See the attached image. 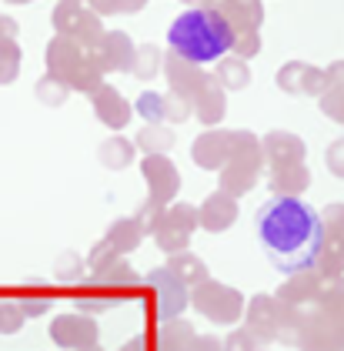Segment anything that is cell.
<instances>
[{"label": "cell", "instance_id": "20", "mask_svg": "<svg viewBox=\"0 0 344 351\" xmlns=\"http://www.w3.org/2000/svg\"><path fill=\"white\" fill-rule=\"evenodd\" d=\"M137 238H140V228H134L127 217H124V221L117 224V231L110 234V241H114V247H117V251H131V244L137 241Z\"/></svg>", "mask_w": 344, "mask_h": 351}, {"label": "cell", "instance_id": "30", "mask_svg": "<svg viewBox=\"0 0 344 351\" xmlns=\"http://www.w3.org/2000/svg\"><path fill=\"white\" fill-rule=\"evenodd\" d=\"M324 74H328V84H331V87H344V60L331 64ZM331 87H328V90H331Z\"/></svg>", "mask_w": 344, "mask_h": 351}, {"label": "cell", "instance_id": "15", "mask_svg": "<svg viewBox=\"0 0 344 351\" xmlns=\"http://www.w3.org/2000/svg\"><path fill=\"white\" fill-rule=\"evenodd\" d=\"M171 271L181 278V281H194V285H204L208 281V271H204V265L197 261V258H187V254H177L174 261H171Z\"/></svg>", "mask_w": 344, "mask_h": 351}, {"label": "cell", "instance_id": "7", "mask_svg": "<svg viewBox=\"0 0 344 351\" xmlns=\"http://www.w3.org/2000/svg\"><path fill=\"white\" fill-rule=\"evenodd\" d=\"M144 174L151 181V191H154V201H167L174 191H177V174H174V164L164 161L160 154H151L144 161Z\"/></svg>", "mask_w": 344, "mask_h": 351}, {"label": "cell", "instance_id": "2", "mask_svg": "<svg viewBox=\"0 0 344 351\" xmlns=\"http://www.w3.org/2000/svg\"><path fill=\"white\" fill-rule=\"evenodd\" d=\"M234 37H238V30L231 27V21L217 10H208V7L181 14L167 30L171 51L187 64H197V67L221 60L234 47Z\"/></svg>", "mask_w": 344, "mask_h": 351}, {"label": "cell", "instance_id": "26", "mask_svg": "<svg viewBox=\"0 0 344 351\" xmlns=\"http://www.w3.org/2000/svg\"><path fill=\"white\" fill-rule=\"evenodd\" d=\"M254 345H261L254 331H234L231 341L224 345V351H254Z\"/></svg>", "mask_w": 344, "mask_h": 351}, {"label": "cell", "instance_id": "3", "mask_svg": "<svg viewBox=\"0 0 344 351\" xmlns=\"http://www.w3.org/2000/svg\"><path fill=\"white\" fill-rule=\"evenodd\" d=\"M297 345L301 351H344V315L318 304L315 315L301 318Z\"/></svg>", "mask_w": 344, "mask_h": 351}, {"label": "cell", "instance_id": "8", "mask_svg": "<svg viewBox=\"0 0 344 351\" xmlns=\"http://www.w3.org/2000/svg\"><path fill=\"white\" fill-rule=\"evenodd\" d=\"M321 291H324V278L321 274H311V271H301V274H291V281L281 288V301L288 304H304V301H318Z\"/></svg>", "mask_w": 344, "mask_h": 351}, {"label": "cell", "instance_id": "1", "mask_svg": "<svg viewBox=\"0 0 344 351\" xmlns=\"http://www.w3.org/2000/svg\"><path fill=\"white\" fill-rule=\"evenodd\" d=\"M324 217L301 197H271L258 211V241L267 261L284 274H301L318 265L324 247Z\"/></svg>", "mask_w": 344, "mask_h": 351}, {"label": "cell", "instance_id": "16", "mask_svg": "<svg viewBox=\"0 0 344 351\" xmlns=\"http://www.w3.org/2000/svg\"><path fill=\"white\" fill-rule=\"evenodd\" d=\"M217 77H221L224 87H231V90H238V87H244V84L251 81L244 60H238V57H234V60H221V64H217Z\"/></svg>", "mask_w": 344, "mask_h": 351}, {"label": "cell", "instance_id": "13", "mask_svg": "<svg viewBox=\"0 0 344 351\" xmlns=\"http://www.w3.org/2000/svg\"><path fill=\"white\" fill-rule=\"evenodd\" d=\"M318 274L324 278V281H341V274H344V244L338 241V238H324V247H321V254H318Z\"/></svg>", "mask_w": 344, "mask_h": 351}, {"label": "cell", "instance_id": "19", "mask_svg": "<svg viewBox=\"0 0 344 351\" xmlns=\"http://www.w3.org/2000/svg\"><path fill=\"white\" fill-rule=\"evenodd\" d=\"M321 110H324L331 121L344 124V87H331V90H324V94H321Z\"/></svg>", "mask_w": 344, "mask_h": 351}, {"label": "cell", "instance_id": "17", "mask_svg": "<svg viewBox=\"0 0 344 351\" xmlns=\"http://www.w3.org/2000/svg\"><path fill=\"white\" fill-rule=\"evenodd\" d=\"M101 161H104L107 167H124V164L131 161V144H127L124 137L107 141L104 147H101Z\"/></svg>", "mask_w": 344, "mask_h": 351}, {"label": "cell", "instance_id": "28", "mask_svg": "<svg viewBox=\"0 0 344 351\" xmlns=\"http://www.w3.org/2000/svg\"><path fill=\"white\" fill-rule=\"evenodd\" d=\"M137 57H140V60H147V64H140V67H137V74H140V77H154V71H158V64H154L158 47H140Z\"/></svg>", "mask_w": 344, "mask_h": 351}, {"label": "cell", "instance_id": "5", "mask_svg": "<svg viewBox=\"0 0 344 351\" xmlns=\"http://www.w3.org/2000/svg\"><path fill=\"white\" fill-rule=\"evenodd\" d=\"M51 338L57 345H64V348H90L94 341H97V328L90 318H80V315H64V318H57L51 328Z\"/></svg>", "mask_w": 344, "mask_h": 351}, {"label": "cell", "instance_id": "6", "mask_svg": "<svg viewBox=\"0 0 344 351\" xmlns=\"http://www.w3.org/2000/svg\"><path fill=\"white\" fill-rule=\"evenodd\" d=\"M281 87L288 94H324L331 84H328V74L324 71H315L308 64H288L281 71Z\"/></svg>", "mask_w": 344, "mask_h": 351}, {"label": "cell", "instance_id": "12", "mask_svg": "<svg viewBox=\"0 0 344 351\" xmlns=\"http://www.w3.org/2000/svg\"><path fill=\"white\" fill-rule=\"evenodd\" d=\"M308 167L304 164H284V167H274V174H271V188L278 191V194H284V197H294V194H301V191L308 188Z\"/></svg>", "mask_w": 344, "mask_h": 351}, {"label": "cell", "instance_id": "9", "mask_svg": "<svg viewBox=\"0 0 344 351\" xmlns=\"http://www.w3.org/2000/svg\"><path fill=\"white\" fill-rule=\"evenodd\" d=\"M267 158H271V164L274 167H284V164H301V158H304V141L294 134H284V131H278V134L267 137L265 144Z\"/></svg>", "mask_w": 344, "mask_h": 351}, {"label": "cell", "instance_id": "25", "mask_svg": "<svg viewBox=\"0 0 344 351\" xmlns=\"http://www.w3.org/2000/svg\"><path fill=\"white\" fill-rule=\"evenodd\" d=\"M221 110H224V97H221V90H217V87H211L208 101H201V117L211 124V121H221Z\"/></svg>", "mask_w": 344, "mask_h": 351}, {"label": "cell", "instance_id": "11", "mask_svg": "<svg viewBox=\"0 0 344 351\" xmlns=\"http://www.w3.org/2000/svg\"><path fill=\"white\" fill-rule=\"evenodd\" d=\"M201 217V224L208 228V231H224V228H231V221L238 217V208H234V201L228 197V194H214L211 201L197 211Z\"/></svg>", "mask_w": 344, "mask_h": 351}, {"label": "cell", "instance_id": "14", "mask_svg": "<svg viewBox=\"0 0 344 351\" xmlns=\"http://www.w3.org/2000/svg\"><path fill=\"white\" fill-rule=\"evenodd\" d=\"M104 44H107V51H104V67H114V71H127V67H131L127 60L134 57L131 44H127V37H124V34H110Z\"/></svg>", "mask_w": 344, "mask_h": 351}, {"label": "cell", "instance_id": "23", "mask_svg": "<svg viewBox=\"0 0 344 351\" xmlns=\"http://www.w3.org/2000/svg\"><path fill=\"white\" fill-rule=\"evenodd\" d=\"M140 144L151 147V151H167L174 144V137H171V131H164V128H151V131L140 134Z\"/></svg>", "mask_w": 344, "mask_h": 351}, {"label": "cell", "instance_id": "21", "mask_svg": "<svg viewBox=\"0 0 344 351\" xmlns=\"http://www.w3.org/2000/svg\"><path fill=\"white\" fill-rule=\"evenodd\" d=\"M321 308H328V311H338V315H344V285L341 281H334L331 288H324L318 298Z\"/></svg>", "mask_w": 344, "mask_h": 351}, {"label": "cell", "instance_id": "4", "mask_svg": "<svg viewBox=\"0 0 344 351\" xmlns=\"http://www.w3.org/2000/svg\"><path fill=\"white\" fill-rule=\"evenodd\" d=\"M194 304L201 315H208L211 322H221V324H231L238 322L241 315V295L224 288V285H214V281H204L194 295Z\"/></svg>", "mask_w": 344, "mask_h": 351}, {"label": "cell", "instance_id": "10", "mask_svg": "<svg viewBox=\"0 0 344 351\" xmlns=\"http://www.w3.org/2000/svg\"><path fill=\"white\" fill-rule=\"evenodd\" d=\"M94 108H97V114H101V121H104L107 128H124V124L131 121L127 101H124L117 90H110V87L94 94Z\"/></svg>", "mask_w": 344, "mask_h": 351}, {"label": "cell", "instance_id": "29", "mask_svg": "<svg viewBox=\"0 0 344 351\" xmlns=\"http://www.w3.org/2000/svg\"><path fill=\"white\" fill-rule=\"evenodd\" d=\"M184 351H224V345H221L217 338H197V335H194V338L187 341Z\"/></svg>", "mask_w": 344, "mask_h": 351}, {"label": "cell", "instance_id": "24", "mask_svg": "<svg viewBox=\"0 0 344 351\" xmlns=\"http://www.w3.org/2000/svg\"><path fill=\"white\" fill-rule=\"evenodd\" d=\"M24 322V311L21 308H14V304H0V331L3 335H14L17 328Z\"/></svg>", "mask_w": 344, "mask_h": 351}, {"label": "cell", "instance_id": "18", "mask_svg": "<svg viewBox=\"0 0 344 351\" xmlns=\"http://www.w3.org/2000/svg\"><path fill=\"white\" fill-rule=\"evenodd\" d=\"M191 338H194V331L187 324H181V322L164 324V348L160 351H184Z\"/></svg>", "mask_w": 344, "mask_h": 351}, {"label": "cell", "instance_id": "27", "mask_svg": "<svg viewBox=\"0 0 344 351\" xmlns=\"http://www.w3.org/2000/svg\"><path fill=\"white\" fill-rule=\"evenodd\" d=\"M328 167L334 178H344V137H338L331 147H328Z\"/></svg>", "mask_w": 344, "mask_h": 351}, {"label": "cell", "instance_id": "22", "mask_svg": "<svg viewBox=\"0 0 344 351\" xmlns=\"http://www.w3.org/2000/svg\"><path fill=\"white\" fill-rule=\"evenodd\" d=\"M324 231L344 244V204H334L324 211Z\"/></svg>", "mask_w": 344, "mask_h": 351}]
</instances>
